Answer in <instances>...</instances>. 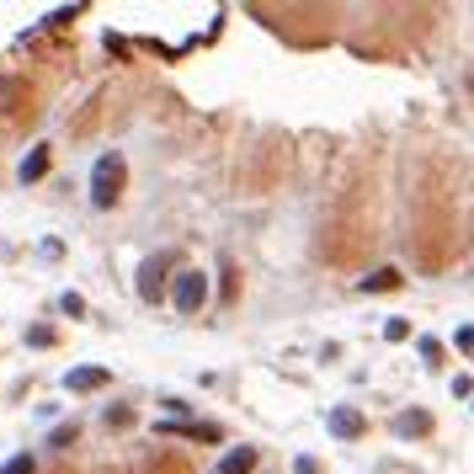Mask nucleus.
I'll return each mask as SVG.
<instances>
[{
  "instance_id": "obj_1",
  "label": "nucleus",
  "mask_w": 474,
  "mask_h": 474,
  "mask_svg": "<svg viewBox=\"0 0 474 474\" xmlns=\"http://www.w3.org/2000/svg\"><path fill=\"white\" fill-rule=\"evenodd\" d=\"M123 181H128V160L117 149H107L96 165H91V203L96 208H112L123 197Z\"/></svg>"
},
{
  "instance_id": "obj_2",
  "label": "nucleus",
  "mask_w": 474,
  "mask_h": 474,
  "mask_svg": "<svg viewBox=\"0 0 474 474\" xmlns=\"http://www.w3.org/2000/svg\"><path fill=\"white\" fill-rule=\"evenodd\" d=\"M171 304H176V315H197V309L208 304V272L187 267V272L176 277V288H171Z\"/></svg>"
},
{
  "instance_id": "obj_3",
  "label": "nucleus",
  "mask_w": 474,
  "mask_h": 474,
  "mask_svg": "<svg viewBox=\"0 0 474 474\" xmlns=\"http://www.w3.org/2000/svg\"><path fill=\"white\" fill-rule=\"evenodd\" d=\"M325 427H331V438H336V443H358V438L368 432V416H363L358 406H336V411L325 416Z\"/></svg>"
},
{
  "instance_id": "obj_4",
  "label": "nucleus",
  "mask_w": 474,
  "mask_h": 474,
  "mask_svg": "<svg viewBox=\"0 0 474 474\" xmlns=\"http://www.w3.org/2000/svg\"><path fill=\"white\" fill-rule=\"evenodd\" d=\"M155 432H160V438H187V443H219V438H224L213 422H160Z\"/></svg>"
},
{
  "instance_id": "obj_5",
  "label": "nucleus",
  "mask_w": 474,
  "mask_h": 474,
  "mask_svg": "<svg viewBox=\"0 0 474 474\" xmlns=\"http://www.w3.org/2000/svg\"><path fill=\"white\" fill-rule=\"evenodd\" d=\"M107 379H112L107 368H69L64 374V390L69 395H96V390H107Z\"/></svg>"
},
{
  "instance_id": "obj_6",
  "label": "nucleus",
  "mask_w": 474,
  "mask_h": 474,
  "mask_svg": "<svg viewBox=\"0 0 474 474\" xmlns=\"http://www.w3.org/2000/svg\"><path fill=\"white\" fill-rule=\"evenodd\" d=\"M165 267H171V256H149V261L139 267V299H144V304L160 299V272H165Z\"/></svg>"
},
{
  "instance_id": "obj_7",
  "label": "nucleus",
  "mask_w": 474,
  "mask_h": 474,
  "mask_svg": "<svg viewBox=\"0 0 474 474\" xmlns=\"http://www.w3.org/2000/svg\"><path fill=\"white\" fill-rule=\"evenodd\" d=\"M251 470H256V448H229L213 474H251Z\"/></svg>"
},
{
  "instance_id": "obj_8",
  "label": "nucleus",
  "mask_w": 474,
  "mask_h": 474,
  "mask_svg": "<svg viewBox=\"0 0 474 474\" xmlns=\"http://www.w3.org/2000/svg\"><path fill=\"white\" fill-rule=\"evenodd\" d=\"M395 432L400 438H427L432 432V416L427 411H406V416H395Z\"/></svg>"
},
{
  "instance_id": "obj_9",
  "label": "nucleus",
  "mask_w": 474,
  "mask_h": 474,
  "mask_svg": "<svg viewBox=\"0 0 474 474\" xmlns=\"http://www.w3.org/2000/svg\"><path fill=\"white\" fill-rule=\"evenodd\" d=\"M48 176V144H37L27 160H21V181H43Z\"/></svg>"
},
{
  "instance_id": "obj_10",
  "label": "nucleus",
  "mask_w": 474,
  "mask_h": 474,
  "mask_svg": "<svg viewBox=\"0 0 474 474\" xmlns=\"http://www.w3.org/2000/svg\"><path fill=\"white\" fill-rule=\"evenodd\" d=\"M390 288H400V272L395 267H379L374 277H363V293H390Z\"/></svg>"
},
{
  "instance_id": "obj_11",
  "label": "nucleus",
  "mask_w": 474,
  "mask_h": 474,
  "mask_svg": "<svg viewBox=\"0 0 474 474\" xmlns=\"http://www.w3.org/2000/svg\"><path fill=\"white\" fill-rule=\"evenodd\" d=\"M37 464H32V454H16V459H5L0 464V474H32Z\"/></svg>"
},
{
  "instance_id": "obj_12",
  "label": "nucleus",
  "mask_w": 474,
  "mask_h": 474,
  "mask_svg": "<svg viewBox=\"0 0 474 474\" xmlns=\"http://www.w3.org/2000/svg\"><path fill=\"white\" fill-rule=\"evenodd\" d=\"M27 347H53V331H48V325H32V331H27Z\"/></svg>"
},
{
  "instance_id": "obj_13",
  "label": "nucleus",
  "mask_w": 474,
  "mask_h": 474,
  "mask_svg": "<svg viewBox=\"0 0 474 474\" xmlns=\"http://www.w3.org/2000/svg\"><path fill=\"white\" fill-rule=\"evenodd\" d=\"M59 309H64V315H85V299H80V293H64Z\"/></svg>"
},
{
  "instance_id": "obj_14",
  "label": "nucleus",
  "mask_w": 474,
  "mask_h": 474,
  "mask_svg": "<svg viewBox=\"0 0 474 474\" xmlns=\"http://www.w3.org/2000/svg\"><path fill=\"white\" fill-rule=\"evenodd\" d=\"M406 336H411V325H406V320H390V325H384V341H406Z\"/></svg>"
},
{
  "instance_id": "obj_15",
  "label": "nucleus",
  "mask_w": 474,
  "mask_h": 474,
  "mask_svg": "<svg viewBox=\"0 0 474 474\" xmlns=\"http://www.w3.org/2000/svg\"><path fill=\"white\" fill-rule=\"evenodd\" d=\"M48 443H53V448H64V443H75V422H69V427H53V438H48Z\"/></svg>"
},
{
  "instance_id": "obj_16",
  "label": "nucleus",
  "mask_w": 474,
  "mask_h": 474,
  "mask_svg": "<svg viewBox=\"0 0 474 474\" xmlns=\"http://www.w3.org/2000/svg\"><path fill=\"white\" fill-rule=\"evenodd\" d=\"M422 358H427V363H443V347H438V341L427 336V341H422Z\"/></svg>"
},
{
  "instance_id": "obj_17",
  "label": "nucleus",
  "mask_w": 474,
  "mask_h": 474,
  "mask_svg": "<svg viewBox=\"0 0 474 474\" xmlns=\"http://www.w3.org/2000/svg\"><path fill=\"white\" fill-rule=\"evenodd\" d=\"M454 347H459V352H470V347H474V331H470V325H459V336H454Z\"/></svg>"
},
{
  "instance_id": "obj_18",
  "label": "nucleus",
  "mask_w": 474,
  "mask_h": 474,
  "mask_svg": "<svg viewBox=\"0 0 474 474\" xmlns=\"http://www.w3.org/2000/svg\"><path fill=\"white\" fill-rule=\"evenodd\" d=\"M293 474H320V459H309V454H304V459L293 464Z\"/></svg>"
}]
</instances>
